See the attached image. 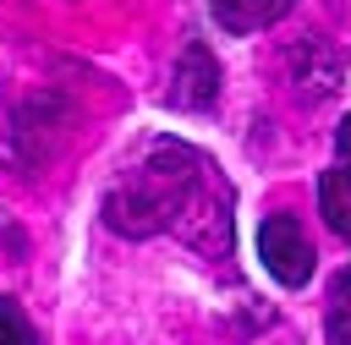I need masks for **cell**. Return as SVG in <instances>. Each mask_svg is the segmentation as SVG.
Instances as JSON below:
<instances>
[{
	"instance_id": "cell-1",
	"label": "cell",
	"mask_w": 351,
	"mask_h": 345,
	"mask_svg": "<svg viewBox=\"0 0 351 345\" xmlns=\"http://www.w3.org/2000/svg\"><path fill=\"white\" fill-rule=\"evenodd\" d=\"M197 175H203V159H197V153H186V148H176V142H159V148H148V159L104 197V219H110L115 230H126V235H148V230L170 225V219L186 208Z\"/></svg>"
},
{
	"instance_id": "cell-7",
	"label": "cell",
	"mask_w": 351,
	"mask_h": 345,
	"mask_svg": "<svg viewBox=\"0 0 351 345\" xmlns=\"http://www.w3.org/2000/svg\"><path fill=\"white\" fill-rule=\"evenodd\" d=\"M0 345H33V329L16 301H0Z\"/></svg>"
},
{
	"instance_id": "cell-3",
	"label": "cell",
	"mask_w": 351,
	"mask_h": 345,
	"mask_svg": "<svg viewBox=\"0 0 351 345\" xmlns=\"http://www.w3.org/2000/svg\"><path fill=\"white\" fill-rule=\"evenodd\" d=\"M219 93V66L203 44H186L181 49V66H176V82H170V104L181 110H208Z\"/></svg>"
},
{
	"instance_id": "cell-8",
	"label": "cell",
	"mask_w": 351,
	"mask_h": 345,
	"mask_svg": "<svg viewBox=\"0 0 351 345\" xmlns=\"http://www.w3.org/2000/svg\"><path fill=\"white\" fill-rule=\"evenodd\" d=\"M335 142H340V153H346V159H351V115H346V120H340V131H335Z\"/></svg>"
},
{
	"instance_id": "cell-6",
	"label": "cell",
	"mask_w": 351,
	"mask_h": 345,
	"mask_svg": "<svg viewBox=\"0 0 351 345\" xmlns=\"http://www.w3.org/2000/svg\"><path fill=\"white\" fill-rule=\"evenodd\" d=\"M324 334H329V345H351V268L329 290V323H324Z\"/></svg>"
},
{
	"instance_id": "cell-4",
	"label": "cell",
	"mask_w": 351,
	"mask_h": 345,
	"mask_svg": "<svg viewBox=\"0 0 351 345\" xmlns=\"http://www.w3.org/2000/svg\"><path fill=\"white\" fill-rule=\"evenodd\" d=\"M208 11L225 33H258V27L280 22L291 11V0H208Z\"/></svg>"
},
{
	"instance_id": "cell-5",
	"label": "cell",
	"mask_w": 351,
	"mask_h": 345,
	"mask_svg": "<svg viewBox=\"0 0 351 345\" xmlns=\"http://www.w3.org/2000/svg\"><path fill=\"white\" fill-rule=\"evenodd\" d=\"M318 208H324L329 230L351 241V170H329V175H324V186H318Z\"/></svg>"
},
{
	"instance_id": "cell-2",
	"label": "cell",
	"mask_w": 351,
	"mask_h": 345,
	"mask_svg": "<svg viewBox=\"0 0 351 345\" xmlns=\"http://www.w3.org/2000/svg\"><path fill=\"white\" fill-rule=\"evenodd\" d=\"M258 257L280 285H307V274H313V246H307V235H302V225L291 214H269L263 219Z\"/></svg>"
}]
</instances>
